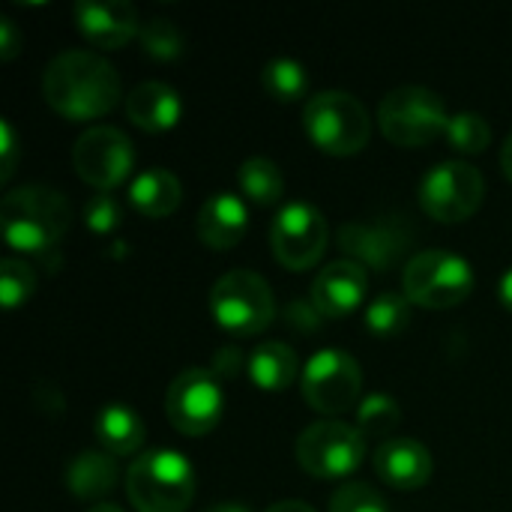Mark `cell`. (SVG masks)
Segmentation results:
<instances>
[{
    "label": "cell",
    "mask_w": 512,
    "mask_h": 512,
    "mask_svg": "<svg viewBox=\"0 0 512 512\" xmlns=\"http://www.w3.org/2000/svg\"><path fill=\"white\" fill-rule=\"evenodd\" d=\"M411 327V300L396 291L378 294L366 309V330L378 339H396Z\"/></svg>",
    "instance_id": "484cf974"
},
{
    "label": "cell",
    "mask_w": 512,
    "mask_h": 512,
    "mask_svg": "<svg viewBox=\"0 0 512 512\" xmlns=\"http://www.w3.org/2000/svg\"><path fill=\"white\" fill-rule=\"evenodd\" d=\"M303 129L309 141L330 156H354L369 144L372 117L348 90H321L303 105Z\"/></svg>",
    "instance_id": "277c9868"
},
{
    "label": "cell",
    "mask_w": 512,
    "mask_h": 512,
    "mask_svg": "<svg viewBox=\"0 0 512 512\" xmlns=\"http://www.w3.org/2000/svg\"><path fill=\"white\" fill-rule=\"evenodd\" d=\"M42 96L66 120H96L117 108L120 75L96 51H63L42 72Z\"/></svg>",
    "instance_id": "6da1fadb"
},
{
    "label": "cell",
    "mask_w": 512,
    "mask_h": 512,
    "mask_svg": "<svg viewBox=\"0 0 512 512\" xmlns=\"http://www.w3.org/2000/svg\"><path fill=\"white\" fill-rule=\"evenodd\" d=\"M402 288L414 306L441 312V309H453L471 297L474 270L456 252L429 249V252L411 255V261L402 270Z\"/></svg>",
    "instance_id": "52a82bcc"
},
{
    "label": "cell",
    "mask_w": 512,
    "mask_h": 512,
    "mask_svg": "<svg viewBox=\"0 0 512 512\" xmlns=\"http://www.w3.org/2000/svg\"><path fill=\"white\" fill-rule=\"evenodd\" d=\"M411 228L402 219L381 222H348L339 231V246L351 255V261L387 273L399 264H408L411 252Z\"/></svg>",
    "instance_id": "5bb4252c"
},
{
    "label": "cell",
    "mask_w": 512,
    "mask_h": 512,
    "mask_svg": "<svg viewBox=\"0 0 512 512\" xmlns=\"http://www.w3.org/2000/svg\"><path fill=\"white\" fill-rule=\"evenodd\" d=\"M180 114H183V102L177 90L165 81H144L126 96V117L144 132L153 135L168 132L177 126Z\"/></svg>",
    "instance_id": "d6986e66"
},
{
    "label": "cell",
    "mask_w": 512,
    "mask_h": 512,
    "mask_svg": "<svg viewBox=\"0 0 512 512\" xmlns=\"http://www.w3.org/2000/svg\"><path fill=\"white\" fill-rule=\"evenodd\" d=\"M246 372H249V381L258 390L282 393V390H288L297 381L300 363H297L294 348H288L285 342H264L246 360Z\"/></svg>",
    "instance_id": "603a6c76"
},
{
    "label": "cell",
    "mask_w": 512,
    "mask_h": 512,
    "mask_svg": "<svg viewBox=\"0 0 512 512\" xmlns=\"http://www.w3.org/2000/svg\"><path fill=\"white\" fill-rule=\"evenodd\" d=\"M93 432H96L99 450H105L111 456H132L141 450L147 426L135 408L111 402V405L99 408V414L93 420Z\"/></svg>",
    "instance_id": "ffe728a7"
},
{
    "label": "cell",
    "mask_w": 512,
    "mask_h": 512,
    "mask_svg": "<svg viewBox=\"0 0 512 512\" xmlns=\"http://www.w3.org/2000/svg\"><path fill=\"white\" fill-rule=\"evenodd\" d=\"M246 228H249V210H246V201L234 192L210 195L195 219L198 240L216 252H228L240 246V240L246 237Z\"/></svg>",
    "instance_id": "ac0fdd59"
},
{
    "label": "cell",
    "mask_w": 512,
    "mask_h": 512,
    "mask_svg": "<svg viewBox=\"0 0 512 512\" xmlns=\"http://www.w3.org/2000/svg\"><path fill=\"white\" fill-rule=\"evenodd\" d=\"M21 51L18 30L9 18H0V60H12Z\"/></svg>",
    "instance_id": "d590c367"
},
{
    "label": "cell",
    "mask_w": 512,
    "mask_h": 512,
    "mask_svg": "<svg viewBox=\"0 0 512 512\" xmlns=\"http://www.w3.org/2000/svg\"><path fill=\"white\" fill-rule=\"evenodd\" d=\"M327 512H390L387 501L366 483H342L333 498H330V510Z\"/></svg>",
    "instance_id": "4dcf8cb0"
},
{
    "label": "cell",
    "mask_w": 512,
    "mask_h": 512,
    "mask_svg": "<svg viewBox=\"0 0 512 512\" xmlns=\"http://www.w3.org/2000/svg\"><path fill=\"white\" fill-rule=\"evenodd\" d=\"M366 285H369L366 267L351 258H342V261L327 264L315 276L312 303L324 318H348L360 309L366 297Z\"/></svg>",
    "instance_id": "2e32d148"
},
{
    "label": "cell",
    "mask_w": 512,
    "mask_h": 512,
    "mask_svg": "<svg viewBox=\"0 0 512 512\" xmlns=\"http://www.w3.org/2000/svg\"><path fill=\"white\" fill-rule=\"evenodd\" d=\"M78 33L105 51H117L141 36V21L132 3L123 0H78L72 6Z\"/></svg>",
    "instance_id": "9a60e30c"
},
{
    "label": "cell",
    "mask_w": 512,
    "mask_h": 512,
    "mask_svg": "<svg viewBox=\"0 0 512 512\" xmlns=\"http://www.w3.org/2000/svg\"><path fill=\"white\" fill-rule=\"evenodd\" d=\"M444 135H447V144L456 153H465V156H477L492 144V126L486 123L483 114H474V111L453 114Z\"/></svg>",
    "instance_id": "83f0119b"
},
{
    "label": "cell",
    "mask_w": 512,
    "mask_h": 512,
    "mask_svg": "<svg viewBox=\"0 0 512 512\" xmlns=\"http://www.w3.org/2000/svg\"><path fill=\"white\" fill-rule=\"evenodd\" d=\"M375 474L390 489L417 492L432 480L435 462H432V453L420 441L390 438V441L378 444V450H375Z\"/></svg>",
    "instance_id": "e0dca14e"
},
{
    "label": "cell",
    "mask_w": 512,
    "mask_h": 512,
    "mask_svg": "<svg viewBox=\"0 0 512 512\" xmlns=\"http://www.w3.org/2000/svg\"><path fill=\"white\" fill-rule=\"evenodd\" d=\"M264 512H315L309 504H303V501H279V504H273L270 510Z\"/></svg>",
    "instance_id": "74e56055"
},
{
    "label": "cell",
    "mask_w": 512,
    "mask_h": 512,
    "mask_svg": "<svg viewBox=\"0 0 512 512\" xmlns=\"http://www.w3.org/2000/svg\"><path fill=\"white\" fill-rule=\"evenodd\" d=\"M261 87L276 102H297L309 93L306 66L294 57H273L261 69Z\"/></svg>",
    "instance_id": "d4e9b609"
},
{
    "label": "cell",
    "mask_w": 512,
    "mask_h": 512,
    "mask_svg": "<svg viewBox=\"0 0 512 512\" xmlns=\"http://www.w3.org/2000/svg\"><path fill=\"white\" fill-rule=\"evenodd\" d=\"M237 183L246 201L258 204V207H270L276 201H282L285 195V177L282 168L273 159L264 156H252L237 168Z\"/></svg>",
    "instance_id": "cb8c5ba5"
},
{
    "label": "cell",
    "mask_w": 512,
    "mask_h": 512,
    "mask_svg": "<svg viewBox=\"0 0 512 512\" xmlns=\"http://www.w3.org/2000/svg\"><path fill=\"white\" fill-rule=\"evenodd\" d=\"M486 198V180L480 168L462 159L441 162L420 183V207L426 216L444 225L468 222Z\"/></svg>",
    "instance_id": "30bf717a"
},
{
    "label": "cell",
    "mask_w": 512,
    "mask_h": 512,
    "mask_svg": "<svg viewBox=\"0 0 512 512\" xmlns=\"http://www.w3.org/2000/svg\"><path fill=\"white\" fill-rule=\"evenodd\" d=\"M36 291V273L30 264L18 261V258H6L0 267V300L6 312H15L18 306H24Z\"/></svg>",
    "instance_id": "f546056e"
},
{
    "label": "cell",
    "mask_w": 512,
    "mask_h": 512,
    "mask_svg": "<svg viewBox=\"0 0 512 512\" xmlns=\"http://www.w3.org/2000/svg\"><path fill=\"white\" fill-rule=\"evenodd\" d=\"M243 369V354L237 348H219L213 357V372L216 378H234Z\"/></svg>",
    "instance_id": "e575fe53"
},
{
    "label": "cell",
    "mask_w": 512,
    "mask_h": 512,
    "mask_svg": "<svg viewBox=\"0 0 512 512\" xmlns=\"http://www.w3.org/2000/svg\"><path fill=\"white\" fill-rule=\"evenodd\" d=\"M18 162V132L9 117H0V180L9 183Z\"/></svg>",
    "instance_id": "d6a6232c"
},
{
    "label": "cell",
    "mask_w": 512,
    "mask_h": 512,
    "mask_svg": "<svg viewBox=\"0 0 512 512\" xmlns=\"http://www.w3.org/2000/svg\"><path fill=\"white\" fill-rule=\"evenodd\" d=\"M300 387L312 411L336 420L363 402V369L348 351L324 348L303 366Z\"/></svg>",
    "instance_id": "ba28073f"
},
{
    "label": "cell",
    "mask_w": 512,
    "mask_h": 512,
    "mask_svg": "<svg viewBox=\"0 0 512 512\" xmlns=\"http://www.w3.org/2000/svg\"><path fill=\"white\" fill-rule=\"evenodd\" d=\"M399 423H402V408L387 393H372L357 405V429L366 441L369 438H387L390 432H396Z\"/></svg>",
    "instance_id": "4316f807"
},
{
    "label": "cell",
    "mask_w": 512,
    "mask_h": 512,
    "mask_svg": "<svg viewBox=\"0 0 512 512\" xmlns=\"http://www.w3.org/2000/svg\"><path fill=\"white\" fill-rule=\"evenodd\" d=\"M87 512H123L117 504H111V501H102V504H93Z\"/></svg>",
    "instance_id": "60d3db41"
},
{
    "label": "cell",
    "mask_w": 512,
    "mask_h": 512,
    "mask_svg": "<svg viewBox=\"0 0 512 512\" xmlns=\"http://www.w3.org/2000/svg\"><path fill=\"white\" fill-rule=\"evenodd\" d=\"M129 201L138 213H144L150 219H165L180 207L183 186H180L177 174H171L168 168H147L132 180Z\"/></svg>",
    "instance_id": "7402d4cb"
},
{
    "label": "cell",
    "mask_w": 512,
    "mask_h": 512,
    "mask_svg": "<svg viewBox=\"0 0 512 512\" xmlns=\"http://www.w3.org/2000/svg\"><path fill=\"white\" fill-rule=\"evenodd\" d=\"M366 459V438L342 420H321L300 432L297 462L315 480H345Z\"/></svg>",
    "instance_id": "9c48e42d"
},
{
    "label": "cell",
    "mask_w": 512,
    "mask_h": 512,
    "mask_svg": "<svg viewBox=\"0 0 512 512\" xmlns=\"http://www.w3.org/2000/svg\"><path fill=\"white\" fill-rule=\"evenodd\" d=\"M117 486V459L105 450H81L66 465V489L81 501H96Z\"/></svg>",
    "instance_id": "44dd1931"
},
{
    "label": "cell",
    "mask_w": 512,
    "mask_h": 512,
    "mask_svg": "<svg viewBox=\"0 0 512 512\" xmlns=\"http://www.w3.org/2000/svg\"><path fill=\"white\" fill-rule=\"evenodd\" d=\"M330 243V225L315 204L291 201L270 222V246L285 270H312Z\"/></svg>",
    "instance_id": "8fae6325"
},
{
    "label": "cell",
    "mask_w": 512,
    "mask_h": 512,
    "mask_svg": "<svg viewBox=\"0 0 512 512\" xmlns=\"http://www.w3.org/2000/svg\"><path fill=\"white\" fill-rule=\"evenodd\" d=\"M72 168L96 192H111L132 174L135 147L120 129L93 126L72 144Z\"/></svg>",
    "instance_id": "4fadbf2b"
},
{
    "label": "cell",
    "mask_w": 512,
    "mask_h": 512,
    "mask_svg": "<svg viewBox=\"0 0 512 512\" xmlns=\"http://www.w3.org/2000/svg\"><path fill=\"white\" fill-rule=\"evenodd\" d=\"M222 384L213 372L207 369H186L180 372L165 393V414L168 423L180 435H210L219 420H222Z\"/></svg>",
    "instance_id": "7c38bea8"
},
{
    "label": "cell",
    "mask_w": 512,
    "mask_h": 512,
    "mask_svg": "<svg viewBox=\"0 0 512 512\" xmlns=\"http://www.w3.org/2000/svg\"><path fill=\"white\" fill-rule=\"evenodd\" d=\"M321 312L315 309V303H291L288 309H285V324H291V327H300L303 333L306 330H318L321 327Z\"/></svg>",
    "instance_id": "836d02e7"
},
{
    "label": "cell",
    "mask_w": 512,
    "mask_h": 512,
    "mask_svg": "<svg viewBox=\"0 0 512 512\" xmlns=\"http://www.w3.org/2000/svg\"><path fill=\"white\" fill-rule=\"evenodd\" d=\"M498 300H501V306L512 312V267L501 276V282H498Z\"/></svg>",
    "instance_id": "8d00e7d4"
},
{
    "label": "cell",
    "mask_w": 512,
    "mask_h": 512,
    "mask_svg": "<svg viewBox=\"0 0 512 512\" xmlns=\"http://www.w3.org/2000/svg\"><path fill=\"white\" fill-rule=\"evenodd\" d=\"M447 123V102L429 87H396L378 105V126L396 147H426L447 132Z\"/></svg>",
    "instance_id": "8992f818"
},
{
    "label": "cell",
    "mask_w": 512,
    "mask_h": 512,
    "mask_svg": "<svg viewBox=\"0 0 512 512\" xmlns=\"http://www.w3.org/2000/svg\"><path fill=\"white\" fill-rule=\"evenodd\" d=\"M84 222L93 234H114L123 225V207L111 192H93L84 207Z\"/></svg>",
    "instance_id": "1f68e13d"
},
{
    "label": "cell",
    "mask_w": 512,
    "mask_h": 512,
    "mask_svg": "<svg viewBox=\"0 0 512 512\" xmlns=\"http://www.w3.org/2000/svg\"><path fill=\"white\" fill-rule=\"evenodd\" d=\"M72 207L63 192L42 183H27L6 192L0 204L3 240L24 255H45L57 249L69 231Z\"/></svg>",
    "instance_id": "7a4b0ae2"
},
{
    "label": "cell",
    "mask_w": 512,
    "mask_h": 512,
    "mask_svg": "<svg viewBox=\"0 0 512 512\" xmlns=\"http://www.w3.org/2000/svg\"><path fill=\"white\" fill-rule=\"evenodd\" d=\"M141 51L159 63H168V60H177L183 54V33L174 21L168 18H150L144 27H141Z\"/></svg>",
    "instance_id": "f1b7e54d"
},
{
    "label": "cell",
    "mask_w": 512,
    "mask_h": 512,
    "mask_svg": "<svg viewBox=\"0 0 512 512\" xmlns=\"http://www.w3.org/2000/svg\"><path fill=\"white\" fill-rule=\"evenodd\" d=\"M126 495L138 512H186L195 501V468L177 450H147L126 471Z\"/></svg>",
    "instance_id": "3957f363"
},
{
    "label": "cell",
    "mask_w": 512,
    "mask_h": 512,
    "mask_svg": "<svg viewBox=\"0 0 512 512\" xmlns=\"http://www.w3.org/2000/svg\"><path fill=\"white\" fill-rule=\"evenodd\" d=\"M501 168H504L507 180L512 183V135L504 141V150H501Z\"/></svg>",
    "instance_id": "f35d334b"
},
{
    "label": "cell",
    "mask_w": 512,
    "mask_h": 512,
    "mask_svg": "<svg viewBox=\"0 0 512 512\" xmlns=\"http://www.w3.org/2000/svg\"><path fill=\"white\" fill-rule=\"evenodd\" d=\"M204 512H249V507L240 504V501H222V504H213L210 510Z\"/></svg>",
    "instance_id": "ab89813d"
},
{
    "label": "cell",
    "mask_w": 512,
    "mask_h": 512,
    "mask_svg": "<svg viewBox=\"0 0 512 512\" xmlns=\"http://www.w3.org/2000/svg\"><path fill=\"white\" fill-rule=\"evenodd\" d=\"M210 315L228 336H258L276 318V300L264 276L231 270L210 288Z\"/></svg>",
    "instance_id": "5b68a950"
}]
</instances>
